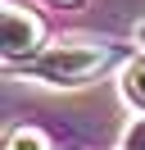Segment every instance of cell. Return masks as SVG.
<instances>
[{"label":"cell","mask_w":145,"mask_h":150,"mask_svg":"<svg viewBox=\"0 0 145 150\" xmlns=\"http://www.w3.org/2000/svg\"><path fill=\"white\" fill-rule=\"evenodd\" d=\"M113 59H118L113 41H59V46H45L23 68L36 73L41 82H54V86H82L95 73H104Z\"/></svg>","instance_id":"cell-1"},{"label":"cell","mask_w":145,"mask_h":150,"mask_svg":"<svg viewBox=\"0 0 145 150\" xmlns=\"http://www.w3.org/2000/svg\"><path fill=\"white\" fill-rule=\"evenodd\" d=\"M0 41H5V59L14 68L32 64V59L45 50V23L36 18L32 9H23V5L9 0L5 9H0Z\"/></svg>","instance_id":"cell-2"},{"label":"cell","mask_w":145,"mask_h":150,"mask_svg":"<svg viewBox=\"0 0 145 150\" xmlns=\"http://www.w3.org/2000/svg\"><path fill=\"white\" fill-rule=\"evenodd\" d=\"M122 100L132 105V109L145 114V55L132 59V64L122 68Z\"/></svg>","instance_id":"cell-3"},{"label":"cell","mask_w":145,"mask_h":150,"mask_svg":"<svg viewBox=\"0 0 145 150\" xmlns=\"http://www.w3.org/2000/svg\"><path fill=\"white\" fill-rule=\"evenodd\" d=\"M5 150H50V141H45V132H36V127H18V132H9Z\"/></svg>","instance_id":"cell-4"},{"label":"cell","mask_w":145,"mask_h":150,"mask_svg":"<svg viewBox=\"0 0 145 150\" xmlns=\"http://www.w3.org/2000/svg\"><path fill=\"white\" fill-rule=\"evenodd\" d=\"M118 150H145V114L132 118V127L122 132V146H118Z\"/></svg>","instance_id":"cell-5"},{"label":"cell","mask_w":145,"mask_h":150,"mask_svg":"<svg viewBox=\"0 0 145 150\" xmlns=\"http://www.w3.org/2000/svg\"><path fill=\"white\" fill-rule=\"evenodd\" d=\"M136 50H141V55H145V18L136 23Z\"/></svg>","instance_id":"cell-6"},{"label":"cell","mask_w":145,"mask_h":150,"mask_svg":"<svg viewBox=\"0 0 145 150\" xmlns=\"http://www.w3.org/2000/svg\"><path fill=\"white\" fill-rule=\"evenodd\" d=\"M50 5H77V0H50Z\"/></svg>","instance_id":"cell-7"}]
</instances>
